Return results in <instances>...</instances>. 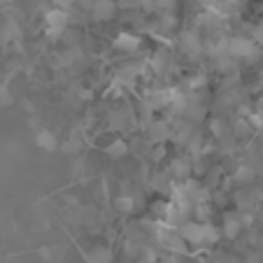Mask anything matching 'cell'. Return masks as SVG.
I'll return each instance as SVG.
<instances>
[{"label":"cell","mask_w":263,"mask_h":263,"mask_svg":"<svg viewBox=\"0 0 263 263\" xmlns=\"http://www.w3.org/2000/svg\"><path fill=\"white\" fill-rule=\"evenodd\" d=\"M89 258H91V263H109L112 261V254H109V249H105V247H96Z\"/></svg>","instance_id":"ba28073f"},{"label":"cell","mask_w":263,"mask_h":263,"mask_svg":"<svg viewBox=\"0 0 263 263\" xmlns=\"http://www.w3.org/2000/svg\"><path fill=\"white\" fill-rule=\"evenodd\" d=\"M254 37H256V40H261V42H263V21H261V24L256 26V30H254Z\"/></svg>","instance_id":"7c38bea8"},{"label":"cell","mask_w":263,"mask_h":263,"mask_svg":"<svg viewBox=\"0 0 263 263\" xmlns=\"http://www.w3.org/2000/svg\"><path fill=\"white\" fill-rule=\"evenodd\" d=\"M254 51H256V47L252 40H242V37L231 40V54L238 59H249V56H254Z\"/></svg>","instance_id":"7a4b0ae2"},{"label":"cell","mask_w":263,"mask_h":263,"mask_svg":"<svg viewBox=\"0 0 263 263\" xmlns=\"http://www.w3.org/2000/svg\"><path fill=\"white\" fill-rule=\"evenodd\" d=\"M240 229H242V226H240L235 219H229L226 226H223V235H226V238H235V235L240 233Z\"/></svg>","instance_id":"9c48e42d"},{"label":"cell","mask_w":263,"mask_h":263,"mask_svg":"<svg viewBox=\"0 0 263 263\" xmlns=\"http://www.w3.org/2000/svg\"><path fill=\"white\" fill-rule=\"evenodd\" d=\"M173 3H175V0H159V5H163V7H170Z\"/></svg>","instance_id":"5bb4252c"},{"label":"cell","mask_w":263,"mask_h":263,"mask_svg":"<svg viewBox=\"0 0 263 263\" xmlns=\"http://www.w3.org/2000/svg\"><path fill=\"white\" fill-rule=\"evenodd\" d=\"M179 235H182L186 242H194V245L205 242V223H196V221L184 223L182 229H179Z\"/></svg>","instance_id":"6da1fadb"},{"label":"cell","mask_w":263,"mask_h":263,"mask_svg":"<svg viewBox=\"0 0 263 263\" xmlns=\"http://www.w3.org/2000/svg\"><path fill=\"white\" fill-rule=\"evenodd\" d=\"M126 152H128V147H126L124 140H117V142H112L107 147V154L112 156V159H121V156H126Z\"/></svg>","instance_id":"52a82bcc"},{"label":"cell","mask_w":263,"mask_h":263,"mask_svg":"<svg viewBox=\"0 0 263 263\" xmlns=\"http://www.w3.org/2000/svg\"><path fill=\"white\" fill-rule=\"evenodd\" d=\"M65 21H68V14H65L63 10H51V12H47V24H49V28L51 30H59L61 33V28L65 26Z\"/></svg>","instance_id":"5b68a950"},{"label":"cell","mask_w":263,"mask_h":263,"mask_svg":"<svg viewBox=\"0 0 263 263\" xmlns=\"http://www.w3.org/2000/svg\"><path fill=\"white\" fill-rule=\"evenodd\" d=\"M252 177H254L252 168H240V170H238V182H249Z\"/></svg>","instance_id":"8fae6325"},{"label":"cell","mask_w":263,"mask_h":263,"mask_svg":"<svg viewBox=\"0 0 263 263\" xmlns=\"http://www.w3.org/2000/svg\"><path fill=\"white\" fill-rule=\"evenodd\" d=\"M37 147L45 149V152H56V147H59L56 133H51V130H40V133H37Z\"/></svg>","instance_id":"277c9868"},{"label":"cell","mask_w":263,"mask_h":263,"mask_svg":"<svg viewBox=\"0 0 263 263\" xmlns=\"http://www.w3.org/2000/svg\"><path fill=\"white\" fill-rule=\"evenodd\" d=\"M115 3L112 0H98L93 5V10H91V14H93V19L96 21H107V19H112L115 16Z\"/></svg>","instance_id":"3957f363"},{"label":"cell","mask_w":263,"mask_h":263,"mask_svg":"<svg viewBox=\"0 0 263 263\" xmlns=\"http://www.w3.org/2000/svg\"><path fill=\"white\" fill-rule=\"evenodd\" d=\"M138 45H140V40L135 37V35H130V33H121V35H117V40H115V47H117V49H124V51L135 49Z\"/></svg>","instance_id":"8992f818"},{"label":"cell","mask_w":263,"mask_h":263,"mask_svg":"<svg viewBox=\"0 0 263 263\" xmlns=\"http://www.w3.org/2000/svg\"><path fill=\"white\" fill-rule=\"evenodd\" d=\"M261 86H263V74H261Z\"/></svg>","instance_id":"9a60e30c"},{"label":"cell","mask_w":263,"mask_h":263,"mask_svg":"<svg viewBox=\"0 0 263 263\" xmlns=\"http://www.w3.org/2000/svg\"><path fill=\"white\" fill-rule=\"evenodd\" d=\"M56 3H59V5H61V7H68V5H70V3H74V0H56Z\"/></svg>","instance_id":"4fadbf2b"},{"label":"cell","mask_w":263,"mask_h":263,"mask_svg":"<svg viewBox=\"0 0 263 263\" xmlns=\"http://www.w3.org/2000/svg\"><path fill=\"white\" fill-rule=\"evenodd\" d=\"M117 208H119L121 212H130V210H133V198H119L117 200Z\"/></svg>","instance_id":"30bf717a"}]
</instances>
